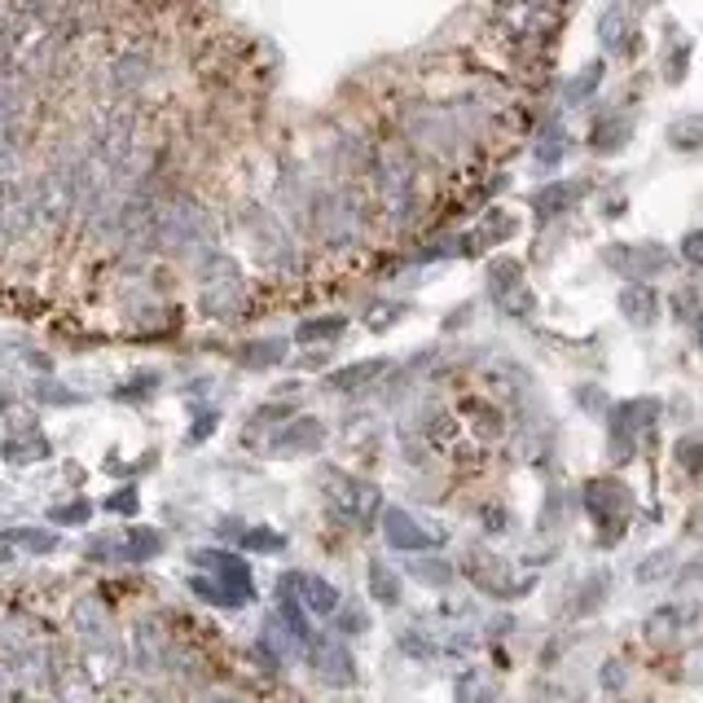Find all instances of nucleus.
<instances>
[{"label":"nucleus","instance_id":"f257e3e1","mask_svg":"<svg viewBox=\"0 0 703 703\" xmlns=\"http://www.w3.org/2000/svg\"><path fill=\"white\" fill-rule=\"evenodd\" d=\"M198 308L207 316H220V321H233L238 308H242V273L229 255H207L203 260V295H198Z\"/></svg>","mask_w":703,"mask_h":703},{"label":"nucleus","instance_id":"f03ea898","mask_svg":"<svg viewBox=\"0 0 703 703\" xmlns=\"http://www.w3.org/2000/svg\"><path fill=\"white\" fill-rule=\"evenodd\" d=\"M488 295H493V303L506 312V316H532L537 312V295H532V286L523 281V264L519 260H510V255H502V260H493L488 264Z\"/></svg>","mask_w":703,"mask_h":703},{"label":"nucleus","instance_id":"7ed1b4c3","mask_svg":"<svg viewBox=\"0 0 703 703\" xmlns=\"http://www.w3.org/2000/svg\"><path fill=\"white\" fill-rule=\"evenodd\" d=\"M585 510L593 515L598 528H611V541H615V532H624V519L633 515V493L620 480H589Z\"/></svg>","mask_w":703,"mask_h":703},{"label":"nucleus","instance_id":"20e7f679","mask_svg":"<svg viewBox=\"0 0 703 703\" xmlns=\"http://www.w3.org/2000/svg\"><path fill=\"white\" fill-rule=\"evenodd\" d=\"M602 260L615 273H624L629 281H646V277H655V273H664L672 264V251L659 246V242H615Z\"/></svg>","mask_w":703,"mask_h":703},{"label":"nucleus","instance_id":"39448f33","mask_svg":"<svg viewBox=\"0 0 703 703\" xmlns=\"http://www.w3.org/2000/svg\"><path fill=\"white\" fill-rule=\"evenodd\" d=\"M330 497H334L338 515H347V519H357V523H370V519L379 515V506H383L379 488H374V484H366V480H338Z\"/></svg>","mask_w":703,"mask_h":703},{"label":"nucleus","instance_id":"423d86ee","mask_svg":"<svg viewBox=\"0 0 703 703\" xmlns=\"http://www.w3.org/2000/svg\"><path fill=\"white\" fill-rule=\"evenodd\" d=\"M589 194V185L585 181H550L545 189H537L532 194V207H537V216H563V211H572L580 198Z\"/></svg>","mask_w":703,"mask_h":703},{"label":"nucleus","instance_id":"0eeeda50","mask_svg":"<svg viewBox=\"0 0 703 703\" xmlns=\"http://www.w3.org/2000/svg\"><path fill=\"white\" fill-rule=\"evenodd\" d=\"M383 537H388V545H396V550H431V545H436V537H431L418 519H410L405 510H388V515H383Z\"/></svg>","mask_w":703,"mask_h":703},{"label":"nucleus","instance_id":"6e6552de","mask_svg":"<svg viewBox=\"0 0 703 703\" xmlns=\"http://www.w3.org/2000/svg\"><path fill=\"white\" fill-rule=\"evenodd\" d=\"M598 36H602V49H607V54H633L637 32H633L629 10H624V5H611V10L598 19Z\"/></svg>","mask_w":703,"mask_h":703},{"label":"nucleus","instance_id":"1a4fd4ad","mask_svg":"<svg viewBox=\"0 0 703 703\" xmlns=\"http://www.w3.org/2000/svg\"><path fill=\"white\" fill-rule=\"evenodd\" d=\"M655 418H659V401H650V396H642V401H624V405L611 414V431H615V436L637 440Z\"/></svg>","mask_w":703,"mask_h":703},{"label":"nucleus","instance_id":"9d476101","mask_svg":"<svg viewBox=\"0 0 703 703\" xmlns=\"http://www.w3.org/2000/svg\"><path fill=\"white\" fill-rule=\"evenodd\" d=\"M321 440H325V427H321L316 418H299V423H290V427L273 440V453H281V458H290V453H316Z\"/></svg>","mask_w":703,"mask_h":703},{"label":"nucleus","instance_id":"9b49d317","mask_svg":"<svg viewBox=\"0 0 703 703\" xmlns=\"http://www.w3.org/2000/svg\"><path fill=\"white\" fill-rule=\"evenodd\" d=\"M312 668H316L325 681H334V685H347V681H352V655H347L334 637L312 642Z\"/></svg>","mask_w":703,"mask_h":703},{"label":"nucleus","instance_id":"f8f14e48","mask_svg":"<svg viewBox=\"0 0 703 703\" xmlns=\"http://www.w3.org/2000/svg\"><path fill=\"white\" fill-rule=\"evenodd\" d=\"M620 312L629 316V325H650L659 316V295L646 281H629L620 290Z\"/></svg>","mask_w":703,"mask_h":703},{"label":"nucleus","instance_id":"ddd939ff","mask_svg":"<svg viewBox=\"0 0 703 703\" xmlns=\"http://www.w3.org/2000/svg\"><path fill=\"white\" fill-rule=\"evenodd\" d=\"M694 620V607H681V602H668V607H659V611H650V620H646V637H655V642H664V637H672V633H681L685 624Z\"/></svg>","mask_w":703,"mask_h":703},{"label":"nucleus","instance_id":"4468645a","mask_svg":"<svg viewBox=\"0 0 703 703\" xmlns=\"http://www.w3.org/2000/svg\"><path fill=\"white\" fill-rule=\"evenodd\" d=\"M295 585H299L308 611H316V615H334V611H338V589L325 585L321 576H295Z\"/></svg>","mask_w":703,"mask_h":703},{"label":"nucleus","instance_id":"2eb2a0df","mask_svg":"<svg viewBox=\"0 0 703 703\" xmlns=\"http://www.w3.org/2000/svg\"><path fill=\"white\" fill-rule=\"evenodd\" d=\"M388 370V361H361V366H347V370H338L334 379H330V388L334 392H366V388H374V379Z\"/></svg>","mask_w":703,"mask_h":703},{"label":"nucleus","instance_id":"dca6fc26","mask_svg":"<svg viewBox=\"0 0 703 703\" xmlns=\"http://www.w3.org/2000/svg\"><path fill=\"white\" fill-rule=\"evenodd\" d=\"M515 233V216H506V211H488L484 220H480V229L471 233V246H497V242H506Z\"/></svg>","mask_w":703,"mask_h":703},{"label":"nucleus","instance_id":"f3484780","mask_svg":"<svg viewBox=\"0 0 703 703\" xmlns=\"http://www.w3.org/2000/svg\"><path fill=\"white\" fill-rule=\"evenodd\" d=\"M629 141V119H602L598 128H593V150H602V154H611V150H620Z\"/></svg>","mask_w":703,"mask_h":703},{"label":"nucleus","instance_id":"a211bd4d","mask_svg":"<svg viewBox=\"0 0 703 703\" xmlns=\"http://www.w3.org/2000/svg\"><path fill=\"white\" fill-rule=\"evenodd\" d=\"M668 141H672L677 150H694V146H703V115H685V119H677V124L668 128Z\"/></svg>","mask_w":703,"mask_h":703},{"label":"nucleus","instance_id":"6ab92c4d","mask_svg":"<svg viewBox=\"0 0 703 703\" xmlns=\"http://www.w3.org/2000/svg\"><path fill=\"white\" fill-rule=\"evenodd\" d=\"M370 589H374V598H379L383 607H396V602H401V576H396V572H388L383 563L370 572Z\"/></svg>","mask_w":703,"mask_h":703},{"label":"nucleus","instance_id":"aec40b11","mask_svg":"<svg viewBox=\"0 0 703 703\" xmlns=\"http://www.w3.org/2000/svg\"><path fill=\"white\" fill-rule=\"evenodd\" d=\"M410 576H414V580H423V585L445 589V585L453 580V567H449L445 558H423V563H414V567H410Z\"/></svg>","mask_w":703,"mask_h":703},{"label":"nucleus","instance_id":"412c9836","mask_svg":"<svg viewBox=\"0 0 703 703\" xmlns=\"http://www.w3.org/2000/svg\"><path fill=\"white\" fill-rule=\"evenodd\" d=\"M598 80H602V62H589V67L567 84V102H572V106H576V102H585V97L598 89Z\"/></svg>","mask_w":703,"mask_h":703},{"label":"nucleus","instance_id":"4be33fe9","mask_svg":"<svg viewBox=\"0 0 703 703\" xmlns=\"http://www.w3.org/2000/svg\"><path fill=\"white\" fill-rule=\"evenodd\" d=\"M471 418H475V436H484V440H497V436H502V414H497L493 405L471 401Z\"/></svg>","mask_w":703,"mask_h":703},{"label":"nucleus","instance_id":"5701e85b","mask_svg":"<svg viewBox=\"0 0 703 703\" xmlns=\"http://www.w3.org/2000/svg\"><path fill=\"white\" fill-rule=\"evenodd\" d=\"M242 366H273V361H281V343L277 338H268V343H251V347H242V357H238Z\"/></svg>","mask_w":703,"mask_h":703},{"label":"nucleus","instance_id":"b1692460","mask_svg":"<svg viewBox=\"0 0 703 703\" xmlns=\"http://www.w3.org/2000/svg\"><path fill=\"white\" fill-rule=\"evenodd\" d=\"M343 334V316H325V321H303L299 325V343H316V338H334Z\"/></svg>","mask_w":703,"mask_h":703},{"label":"nucleus","instance_id":"393cba45","mask_svg":"<svg viewBox=\"0 0 703 703\" xmlns=\"http://www.w3.org/2000/svg\"><path fill=\"white\" fill-rule=\"evenodd\" d=\"M558 159H563V132L550 128V132H545V146H537V163H541V168H554Z\"/></svg>","mask_w":703,"mask_h":703},{"label":"nucleus","instance_id":"a878e982","mask_svg":"<svg viewBox=\"0 0 703 703\" xmlns=\"http://www.w3.org/2000/svg\"><path fill=\"white\" fill-rule=\"evenodd\" d=\"M677 462H681L685 471L703 475V440H681V445H677Z\"/></svg>","mask_w":703,"mask_h":703},{"label":"nucleus","instance_id":"bb28decb","mask_svg":"<svg viewBox=\"0 0 703 703\" xmlns=\"http://www.w3.org/2000/svg\"><path fill=\"white\" fill-rule=\"evenodd\" d=\"M668 558H672L668 550H659V554H650V558H646V563L637 567V580H646V585H650V580H659V576H668Z\"/></svg>","mask_w":703,"mask_h":703},{"label":"nucleus","instance_id":"cd10ccee","mask_svg":"<svg viewBox=\"0 0 703 703\" xmlns=\"http://www.w3.org/2000/svg\"><path fill=\"white\" fill-rule=\"evenodd\" d=\"M159 550V537L154 532H132L128 537V558H150Z\"/></svg>","mask_w":703,"mask_h":703},{"label":"nucleus","instance_id":"c85d7f7f","mask_svg":"<svg viewBox=\"0 0 703 703\" xmlns=\"http://www.w3.org/2000/svg\"><path fill=\"white\" fill-rule=\"evenodd\" d=\"M681 255H685L694 268H703V229H694V233L681 238Z\"/></svg>","mask_w":703,"mask_h":703},{"label":"nucleus","instance_id":"c756f323","mask_svg":"<svg viewBox=\"0 0 703 703\" xmlns=\"http://www.w3.org/2000/svg\"><path fill=\"white\" fill-rule=\"evenodd\" d=\"M14 541H23L27 550H41V554L54 550V537H49V532H14Z\"/></svg>","mask_w":703,"mask_h":703},{"label":"nucleus","instance_id":"7c9ffc66","mask_svg":"<svg viewBox=\"0 0 703 703\" xmlns=\"http://www.w3.org/2000/svg\"><path fill=\"white\" fill-rule=\"evenodd\" d=\"M246 545L251 550H281V537L277 532H246Z\"/></svg>","mask_w":703,"mask_h":703},{"label":"nucleus","instance_id":"2f4dec72","mask_svg":"<svg viewBox=\"0 0 703 703\" xmlns=\"http://www.w3.org/2000/svg\"><path fill=\"white\" fill-rule=\"evenodd\" d=\"M84 515H89V506H67V510H54V519H76V523H80Z\"/></svg>","mask_w":703,"mask_h":703},{"label":"nucleus","instance_id":"473e14b6","mask_svg":"<svg viewBox=\"0 0 703 703\" xmlns=\"http://www.w3.org/2000/svg\"><path fill=\"white\" fill-rule=\"evenodd\" d=\"M607 668H611V672H602V681H607V685H624V664H607Z\"/></svg>","mask_w":703,"mask_h":703},{"label":"nucleus","instance_id":"72a5a7b5","mask_svg":"<svg viewBox=\"0 0 703 703\" xmlns=\"http://www.w3.org/2000/svg\"><path fill=\"white\" fill-rule=\"evenodd\" d=\"M5 558H10V550H5V545H0V563H5Z\"/></svg>","mask_w":703,"mask_h":703},{"label":"nucleus","instance_id":"f704fd0d","mask_svg":"<svg viewBox=\"0 0 703 703\" xmlns=\"http://www.w3.org/2000/svg\"><path fill=\"white\" fill-rule=\"evenodd\" d=\"M699 343H703V316H699Z\"/></svg>","mask_w":703,"mask_h":703}]
</instances>
